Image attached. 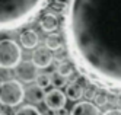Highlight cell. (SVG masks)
I'll return each mask as SVG.
<instances>
[{
	"label": "cell",
	"instance_id": "obj_1",
	"mask_svg": "<svg viewBox=\"0 0 121 115\" xmlns=\"http://www.w3.org/2000/svg\"><path fill=\"white\" fill-rule=\"evenodd\" d=\"M63 32L82 76L121 92V0H67Z\"/></svg>",
	"mask_w": 121,
	"mask_h": 115
},
{
	"label": "cell",
	"instance_id": "obj_2",
	"mask_svg": "<svg viewBox=\"0 0 121 115\" xmlns=\"http://www.w3.org/2000/svg\"><path fill=\"white\" fill-rule=\"evenodd\" d=\"M50 0H0V32L29 23Z\"/></svg>",
	"mask_w": 121,
	"mask_h": 115
},
{
	"label": "cell",
	"instance_id": "obj_3",
	"mask_svg": "<svg viewBox=\"0 0 121 115\" xmlns=\"http://www.w3.org/2000/svg\"><path fill=\"white\" fill-rule=\"evenodd\" d=\"M25 98V89L18 80H4L0 83V105L16 106L21 105Z\"/></svg>",
	"mask_w": 121,
	"mask_h": 115
},
{
	"label": "cell",
	"instance_id": "obj_4",
	"mask_svg": "<svg viewBox=\"0 0 121 115\" xmlns=\"http://www.w3.org/2000/svg\"><path fill=\"white\" fill-rule=\"evenodd\" d=\"M22 58V50L13 39L0 41V68L18 67Z\"/></svg>",
	"mask_w": 121,
	"mask_h": 115
},
{
	"label": "cell",
	"instance_id": "obj_5",
	"mask_svg": "<svg viewBox=\"0 0 121 115\" xmlns=\"http://www.w3.org/2000/svg\"><path fill=\"white\" fill-rule=\"evenodd\" d=\"M66 101H67L66 95L60 89L50 90L48 93H45V98H44V102L47 105V108L51 109V111H61V109H64Z\"/></svg>",
	"mask_w": 121,
	"mask_h": 115
},
{
	"label": "cell",
	"instance_id": "obj_6",
	"mask_svg": "<svg viewBox=\"0 0 121 115\" xmlns=\"http://www.w3.org/2000/svg\"><path fill=\"white\" fill-rule=\"evenodd\" d=\"M54 60V55L47 47H38L32 52V63L35 64L37 68H47L51 66Z\"/></svg>",
	"mask_w": 121,
	"mask_h": 115
},
{
	"label": "cell",
	"instance_id": "obj_7",
	"mask_svg": "<svg viewBox=\"0 0 121 115\" xmlns=\"http://www.w3.org/2000/svg\"><path fill=\"white\" fill-rule=\"evenodd\" d=\"M16 76L21 82L23 83H31L37 79L38 73H37V67L32 61H23L19 63V66L16 67Z\"/></svg>",
	"mask_w": 121,
	"mask_h": 115
},
{
	"label": "cell",
	"instance_id": "obj_8",
	"mask_svg": "<svg viewBox=\"0 0 121 115\" xmlns=\"http://www.w3.org/2000/svg\"><path fill=\"white\" fill-rule=\"evenodd\" d=\"M70 115H101V112L95 103L89 101H83V102H77L72 108Z\"/></svg>",
	"mask_w": 121,
	"mask_h": 115
},
{
	"label": "cell",
	"instance_id": "obj_9",
	"mask_svg": "<svg viewBox=\"0 0 121 115\" xmlns=\"http://www.w3.org/2000/svg\"><path fill=\"white\" fill-rule=\"evenodd\" d=\"M38 42H39V38H38V34L35 31L26 29V31H23L21 34V44H22L23 48L32 50V48H35L38 45Z\"/></svg>",
	"mask_w": 121,
	"mask_h": 115
},
{
	"label": "cell",
	"instance_id": "obj_10",
	"mask_svg": "<svg viewBox=\"0 0 121 115\" xmlns=\"http://www.w3.org/2000/svg\"><path fill=\"white\" fill-rule=\"evenodd\" d=\"M39 25H41L42 31L53 34V32L58 28V19H57V16L53 15V13H45L44 16L41 17Z\"/></svg>",
	"mask_w": 121,
	"mask_h": 115
},
{
	"label": "cell",
	"instance_id": "obj_11",
	"mask_svg": "<svg viewBox=\"0 0 121 115\" xmlns=\"http://www.w3.org/2000/svg\"><path fill=\"white\" fill-rule=\"evenodd\" d=\"M83 87L82 85H79L77 82H72V83H69L66 86V98L67 99H70V101H79L82 96H83Z\"/></svg>",
	"mask_w": 121,
	"mask_h": 115
},
{
	"label": "cell",
	"instance_id": "obj_12",
	"mask_svg": "<svg viewBox=\"0 0 121 115\" xmlns=\"http://www.w3.org/2000/svg\"><path fill=\"white\" fill-rule=\"evenodd\" d=\"M63 45V38L61 35L58 34H50L48 37L45 38V47L50 50V51H56V50H60Z\"/></svg>",
	"mask_w": 121,
	"mask_h": 115
},
{
	"label": "cell",
	"instance_id": "obj_13",
	"mask_svg": "<svg viewBox=\"0 0 121 115\" xmlns=\"http://www.w3.org/2000/svg\"><path fill=\"white\" fill-rule=\"evenodd\" d=\"M44 98H45L44 89H41V87H38V86L29 87V90H28V99L32 103H39V102L44 101Z\"/></svg>",
	"mask_w": 121,
	"mask_h": 115
},
{
	"label": "cell",
	"instance_id": "obj_14",
	"mask_svg": "<svg viewBox=\"0 0 121 115\" xmlns=\"http://www.w3.org/2000/svg\"><path fill=\"white\" fill-rule=\"evenodd\" d=\"M57 73L63 77H69L73 73V64L70 61H61V63L57 66Z\"/></svg>",
	"mask_w": 121,
	"mask_h": 115
},
{
	"label": "cell",
	"instance_id": "obj_15",
	"mask_svg": "<svg viewBox=\"0 0 121 115\" xmlns=\"http://www.w3.org/2000/svg\"><path fill=\"white\" fill-rule=\"evenodd\" d=\"M15 115H42V114L39 112V109L37 106H34V105H23V106H21L15 112Z\"/></svg>",
	"mask_w": 121,
	"mask_h": 115
},
{
	"label": "cell",
	"instance_id": "obj_16",
	"mask_svg": "<svg viewBox=\"0 0 121 115\" xmlns=\"http://www.w3.org/2000/svg\"><path fill=\"white\" fill-rule=\"evenodd\" d=\"M93 102H95V105H96L98 108L99 106H104V105L108 103V95L104 92V90L96 92V93H95V96H93Z\"/></svg>",
	"mask_w": 121,
	"mask_h": 115
},
{
	"label": "cell",
	"instance_id": "obj_17",
	"mask_svg": "<svg viewBox=\"0 0 121 115\" xmlns=\"http://www.w3.org/2000/svg\"><path fill=\"white\" fill-rule=\"evenodd\" d=\"M35 80H37V86L38 87L45 89V87H48L51 85V76H48V74H38Z\"/></svg>",
	"mask_w": 121,
	"mask_h": 115
},
{
	"label": "cell",
	"instance_id": "obj_18",
	"mask_svg": "<svg viewBox=\"0 0 121 115\" xmlns=\"http://www.w3.org/2000/svg\"><path fill=\"white\" fill-rule=\"evenodd\" d=\"M66 82H67V80H66V77L60 76L58 73H56V74L51 76V83L56 86V89H60V87L66 86Z\"/></svg>",
	"mask_w": 121,
	"mask_h": 115
},
{
	"label": "cell",
	"instance_id": "obj_19",
	"mask_svg": "<svg viewBox=\"0 0 121 115\" xmlns=\"http://www.w3.org/2000/svg\"><path fill=\"white\" fill-rule=\"evenodd\" d=\"M95 93H96V90H95V87H89V89H86V90H83V95H86L88 98H93L95 96Z\"/></svg>",
	"mask_w": 121,
	"mask_h": 115
},
{
	"label": "cell",
	"instance_id": "obj_20",
	"mask_svg": "<svg viewBox=\"0 0 121 115\" xmlns=\"http://www.w3.org/2000/svg\"><path fill=\"white\" fill-rule=\"evenodd\" d=\"M104 115H121V109H109Z\"/></svg>",
	"mask_w": 121,
	"mask_h": 115
},
{
	"label": "cell",
	"instance_id": "obj_21",
	"mask_svg": "<svg viewBox=\"0 0 121 115\" xmlns=\"http://www.w3.org/2000/svg\"><path fill=\"white\" fill-rule=\"evenodd\" d=\"M0 115H6V114H0Z\"/></svg>",
	"mask_w": 121,
	"mask_h": 115
}]
</instances>
